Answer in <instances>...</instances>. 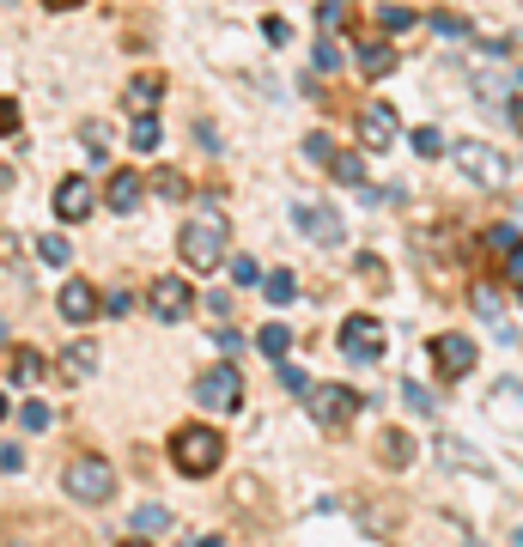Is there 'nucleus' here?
<instances>
[{"mask_svg":"<svg viewBox=\"0 0 523 547\" xmlns=\"http://www.w3.org/2000/svg\"><path fill=\"white\" fill-rule=\"evenodd\" d=\"M438 456L451 462V468H475V475H487V456H475V450H463L457 438H438Z\"/></svg>","mask_w":523,"mask_h":547,"instance_id":"obj_19","label":"nucleus"},{"mask_svg":"<svg viewBox=\"0 0 523 547\" xmlns=\"http://www.w3.org/2000/svg\"><path fill=\"white\" fill-rule=\"evenodd\" d=\"M432 365H438V377H469L475 371V341L469 335H438L432 341Z\"/></svg>","mask_w":523,"mask_h":547,"instance_id":"obj_10","label":"nucleus"},{"mask_svg":"<svg viewBox=\"0 0 523 547\" xmlns=\"http://www.w3.org/2000/svg\"><path fill=\"white\" fill-rule=\"evenodd\" d=\"M414 152H420V159H438V152H444V134H438V128H414Z\"/></svg>","mask_w":523,"mask_h":547,"instance_id":"obj_28","label":"nucleus"},{"mask_svg":"<svg viewBox=\"0 0 523 547\" xmlns=\"http://www.w3.org/2000/svg\"><path fill=\"white\" fill-rule=\"evenodd\" d=\"M390 67H396V49L390 43H365L359 49V73H365V80H384Z\"/></svg>","mask_w":523,"mask_h":547,"instance_id":"obj_17","label":"nucleus"},{"mask_svg":"<svg viewBox=\"0 0 523 547\" xmlns=\"http://www.w3.org/2000/svg\"><path fill=\"white\" fill-rule=\"evenodd\" d=\"M165 98V73H140V80H128V104L134 110H153Z\"/></svg>","mask_w":523,"mask_h":547,"instance_id":"obj_16","label":"nucleus"},{"mask_svg":"<svg viewBox=\"0 0 523 547\" xmlns=\"http://www.w3.org/2000/svg\"><path fill=\"white\" fill-rule=\"evenodd\" d=\"M19 122H25L19 104H13V98H0V134H19Z\"/></svg>","mask_w":523,"mask_h":547,"instance_id":"obj_42","label":"nucleus"},{"mask_svg":"<svg viewBox=\"0 0 523 547\" xmlns=\"http://www.w3.org/2000/svg\"><path fill=\"white\" fill-rule=\"evenodd\" d=\"M61 481H67V493L80 499V505H110V493H116V468H110L104 456H73Z\"/></svg>","mask_w":523,"mask_h":547,"instance_id":"obj_4","label":"nucleus"},{"mask_svg":"<svg viewBox=\"0 0 523 547\" xmlns=\"http://www.w3.org/2000/svg\"><path fill=\"white\" fill-rule=\"evenodd\" d=\"M341 13H347L341 0H323V7H317V25H323V31H335V25H341Z\"/></svg>","mask_w":523,"mask_h":547,"instance_id":"obj_43","label":"nucleus"},{"mask_svg":"<svg viewBox=\"0 0 523 547\" xmlns=\"http://www.w3.org/2000/svg\"><path fill=\"white\" fill-rule=\"evenodd\" d=\"M384 462L390 468H408L414 462V438L408 432H384Z\"/></svg>","mask_w":523,"mask_h":547,"instance_id":"obj_25","label":"nucleus"},{"mask_svg":"<svg viewBox=\"0 0 523 547\" xmlns=\"http://www.w3.org/2000/svg\"><path fill=\"white\" fill-rule=\"evenodd\" d=\"M262 37H268V43H274V49H280V43H286V37H292V31H286V19H262Z\"/></svg>","mask_w":523,"mask_h":547,"instance_id":"obj_45","label":"nucleus"},{"mask_svg":"<svg viewBox=\"0 0 523 547\" xmlns=\"http://www.w3.org/2000/svg\"><path fill=\"white\" fill-rule=\"evenodd\" d=\"M37 377H43V359H37L31 347H19V353H13V383H37Z\"/></svg>","mask_w":523,"mask_h":547,"instance_id":"obj_26","label":"nucleus"},{"mask_svg":"<svg viewBox=\"0 0 523 547\" xmlns=\"http://www.w3.org/2000/svg\"><path fill=\"white\" fill-rule=\"evenodd\" d=\"M359 140H365L371 152H384V146L396 140V110H390V104H371V110H359Z\"/></svg>","mask_w":523,"mask_h":547,"instance_id":"obj_14","label":"nucleus"},{"mask_svg":"<svg viewBox=\"0 0 523 547\" xmlns=\"http://www.w3.org/2000/svg\"><path fill=\"white\" fill-rule=\"evenodd\" d=\"M134 304H140V298H134V292L122 286V292H110V298H104V317H128V310H134Z\"/></svg>","mask_w":523,"mask_h":547,"instance_id":"obj_34","label":"nucleus"},{"mask_svg":"<svg viewBox=\"0 0 523 547\" xmlns=\"http://www.w3.org/2000/svg\"><path fill=\"white\" fill-rule=\"evenodd\" d=\"M226 244H232V231L219 213H195L183 231H177V250H183V268L195 274H213L219 262H226Z\"/></svg>","mask_w":523,"mask_h":547,"instance_id":"obj_1","label":"nucleus"},{"mask_svg":"<svg viewBox=\"0 0 523 547\" xmlns=\"http://www.w3.org/2000/svg\"><path fill=\"white\" fill-rule=\"evenodd\" d=\"M37 256H43L49 268H67V256H73V250H67V238H43V244H37Z\"/></svg>","mask_w":523,"mask_h":547,"instance_id":"obj_31","label":"nucleus"},{"mask_svg":"<svg viewBox=\"0 0 523 547\" xmlns=\"http://www.w3.org/2000/svg\"><path fill=\"white\" fill-rule=\"evenodd\" d=\"M487 420L511 438H523V383L517 377H499L493 383V396H487Z\"/></svg>","mask_w":523,"mask_h":547,"instance_id":"obj_7","label":"nucleus"},{"mask_svg":"<svg viewBox=\"0 0 523 547\" xmlns=\"http://www.w3.org/2000/svg\"><path fill=\"white\" fill-rule=\"evenodd\" d=\"M55 310H61L67 323H92V317H104V298H98V286H86V280H67L61 298H55Z\"/></svg>","mask_w":523,"mask_h":547,"instance_id":"obj_12","label":"nucleus"},{"mask_svg":"<svg viewBox=\"0 0 523 547\" xmlns=\"http://www.w3.org/2000/svg\"><path fill=\"white\" fill-rule=\"evenodd\" d=\"M128 140H134V152H153V146H159V116H153V110H140L134 128H128Z\"/></svg>","mask_w":523,"mask_h":547,"instance_id":"obj_22","label":"nucleus"},{"mask_svg":"<svg viewBox=\"0 0 523 547\" xmlns=\"http://www.w3.org/2000/svg\"><path fill=\"white\" fill-rule=\"evenodd\" d=\"M517 547H523V529H517Z\"/></svg>","mask_w":523,"mask_h":547,"instance_id":"obj_49","label":"nucleus"},{"mask_svg":"<svg viewBox=\"0 0 523 547\" xmlns=\"http://www.w3.org/2000/svg\"><path fill=\"white\" fill-rule=\"evenodd\" d=\"M153 189H159V195H171V201H177V195H189L183 171H153Z\"/></svg>","mask_w":523,"mask_h":547,"instance_id":"obj_30","label":"nucleus"},{"mask_svg":"<svg viewBox=\"0 0 523 547\" xmlns=\"http://www.w3.org/2000/svg\"><path fill=\"white\" fill-rule=\"evenodd\" d=\"M280 383H286V389H298V396H311V383H305V371H298V365H286V359H280Z\"/></svg>","mask_w":523,"mask_h":547,"instance_id":"obj_40","label":"nucleus"},{"mask_svg":"<svg viewBox=\"0 0 523 547\" xmlns=\"http://www.w3.org/2000/svg\"><path fill=\"white\" fill-rule=\"evenodd\" d=\"M232 280H238V286H256V280H262V268H256L250 256H238V262H232Z\"/></svg>","mask_w":523,"mask_h":547,"instance_id":"obj_41","label":"nucleus"},{"mask_svg":"<svg viewBox=\"0 0 523 547\" xmlns=\"http://www.w3.org/2000/svg\"><path fill=\"white\" fill-rule=\"evenodd\" d=\"M7 408H13V402H7V396H0V420H7Z\"/></svg>","mask_w":523,"mask_h":547,"instance_id":"obj_48","label":"nucleus"},{"mask_svg":"<svg viewBox=\"0 0 523 547\" xmlns=\"http://www.w3.org/2000/svg\"><path fill=\"white\" fill-rule=\"evenodd\" d=\"M49 13H73V7H86V0H43Z\"/></svg>","mask_w":523,"mask_h":547,"instance_id":"obj_47","label":"nucleus"},{"mask_svg":"<svg viewBox=\"0 0 523 547\" xmlns=\"http://www.w3.org/2000/svg\"><path fill=\"white\" fill-rule=\"evenodd\" d=\"M146 310H153L159 323H183L189 310H195V292H189V286H183V280L171 274V280H159L153 292H146Z\"/></svg>","mask_w":523,"mask_h":547,"instance_id":"obj_9","label":"nucleus"},{"mask_svg":"<svg viewBox=\"0 0 523 547\" xmlns=\"http://www.w3.org/2000/svg\"><path fill=\"white\" fill-rule=\"evenodd\" d=\"M140 195H146V183H140L134 171H116V177H110V189H104V201H110L116 213H134V207H140Z\"/></svg>","mask_w":523,"mask_h":547,"instance_id":"obj_15","label":"nucleus"},{"mask_svg":"<svg viewBox=\"0 0 523 547\" xmlns=\"http://www.w3.org/2000/svg\"><path fill=\"white\" fill-rule=\"evenodd\" d=\"M329 152H335L329 134H311V140H305V159H311V165H329Z\"/></svg>","mask_w":523,"mask_h":547,"instance_id":"obj_33","label":"nucleus"},{"mask_svg":"<svg viewBox=\"0 0 523 547\" xmlns=\"http://www.w3.org/2000/svg\"><path fill=\"white\" fill-rule=\"evenodd\" d=\"M19 420H25V432H43V426H49V408H43V402H25Z\"/></svg>","mask_w":523,"mask_h":547,"instance_id":"obj_36","label":"nucleus"},{"mask_svg":"<svg viewBox=\"0 0 523 547\" xmlns=\"http://www.w3.org/2000/svg\"><path fill=\"white\" fill-rule=\"evenodd\" d=\"M92 207H98V195H92V183H86V177H61V183H55V219H67V225H73V219H86Z\"/></svg>","mask_w":523,"mask_h":547,"instance_id":"obj_13","label":"nucleus"},{"mask_svg":"<svg viewBox=\"0 0 523 547\" xmlns=\"http://www.w3.org/2000/svg\"><path fill=\"white\" fill-rule=\"evenodd\" d=\"M408 25H414L408 7H384V31H408Z\"/></svg>","mask_w":523,"mask_h":547,"instance_id":"obj_44","label":"nucleus"},{"mask_svg":"<svg viewBox=\"0 0 523 547\" xmlns=\"http://www.w3.org/2000/svg\"><path fill=\"white\" fill-rule=\"evenodd\" d=\"M92 365H98V347H92V341H73V347L61 353V371H67V377H86Z\"/></svg>","mask_w":523,"mask_h":547,"instance_id":"obj_18","label":"nucleus"},{"mask_svg":"<svg viewBox=\"0 0 523 547\" xmlns=\"http://www.w3.org/2000/svg\"><path fill=\"white\" fill-rule=\"evenodd\" d=\"M171 529V511L165 505H140L134 511V535H165Z\"/></svg>","mask_w":523,"mask_h":547,"instance_id":"obj_24","label":"nucleus"},{"mask_svg":"<svg viewBox=\"0 0 523 547\" xmlns=\"http://www.w3.org/2000/svg\"><path fill=\"white\" fill-rule=\"evenodd\" d=\"M219 462H226V438H219L213 426H177V438H171V468L177 475L207 481Z\"/></svg>","mask_w":523,"mask_h":547,"instance_id":"obj_2","label":"nucleus"},{"mask_svg":"<svg viewBox=\"0 0 523 547\" xmlns=\"http://www.w3.org/2000/svg\"><path fill=\"white\" fill-rule=\"evenodd\" d=\"M329 177L335 183H365V159L359 152H329Z\"/></svg>","mask_w":523,"mask_h":547,"instance_id":"obj_21","label":"nucleus"},{"mask_svg":"<svg viewBox=\"0 0 523 547\" xmlns=\"http://www.w3.org/2000/svg\"><path fill=\"white\" fill-rule=\"evenodd\" d=\"M341 353H347L353 365H371V359L384 353V323L365 317V310H353V317L341 323Z\"/></svg>","mask_w":523,"mask_h":547,"instance_id":"obj_6","label":"nucleus"},{"mask_svg":"<svg viewBox=\"0 0 523 547\" xmlns=\"http://www.w3.org/2000/svg\"><path fill=\"white\" fill-rule=\"evenodd\" d=\"M402 402H408L414 414H432V389H420V383H402Z\"/></svg>","mask_w":523,"mask_h":547,"instance_id":"obj_32","label":"nucleus"},{"mask_svg":"<svg viewBox=\"0 0 523 547\" xmlns=\"http://www.w3.org/2000/svg\"><path fill=\"white\" fill-rule=\"evenodd\" d=\"M511 244H517V225H493V231H487V250H499V256H505Z\"/></svg>","mask_w":523,"mask_h":547,"instance_id":"obj_37","label":"nucleus"},{"mask_svg":"<svg viewBox=\"0 0 523 547\" xmlns=\"http://www.w3.org/2000/svg\"><path fill=\"white\" fill-rule=\"evenodd\" d=\"M311 414L323 426H347L359 414V396H353V389H341V383H323V389H311Z\"/></svg>","mask_w":523,"mask_h":547,"instance_id":"obj_11","label":"nucleus"},{"mask_svg":"<svg viewBox=\"0 0 523 547\" xmlns=\"http://www.w3.org/2000/svg\"><path fill=\"white\" fill-rule=\"evenodd\" d=\"M195 402H201L207 414H238V408H244V371H238L232 359L207 365V371L195 377Z\"/></svg>","mask_w":523,"mask_h":547,"instance_id":"obj_3","label":"nucleus"},{"mask_svg":"<svg viewBox=\"0 0 523 547\" xmlns=\"http://www.w3.org/2000/svg\"><path fill=\"white\" fill-rule=\"evenodd\" d=\"M80 134H86V146H92V159H104V146H110V128H104V122H86Z\"/></svg>","mask_w":523,"mask_h":547,"instance_id":"obj_35","label":"nucleus"},{"mask_svg":"<svg viewBox=\"0 0 523 547\" xmlns=\"http://www.w3.org/2000/svg\"><path fill=\"white\" fill-rule=\"evenodd\" d=\"M457 165H463V177H475L481 189H505L511 183V159L499 146H487V140H463L457 146Z\"/></svg>","mask_w":523,"mask_h":547,"instance_id":"obj_5","label":"nucleus"},{"mask_svg":"<svg viewBox=\"0 0 523 547\" xmlns=\"http://www.w3.org/2000/svg\"><path fill=\"white\" fill-rule=\"evenodd\" d=\"M256 347H262V353H268V359H274V365H280V359H286V353H292V329H286V323H268V329H262V335H256Z\"/></svg>","mask_w":523,"mask_h":547,"instance_id":"obj_20","label":"nucleus"},{"mask_svg":"<svg viewBox=\"0 0 523 547\" xmlns=\"http://www.w3.org/2000/svg\"><path fill=\"white\" fill-rule=\"evenodd\" d=\"M262 292H268V304L280 310V304H292V292H298V280H292V268H274L268 280H262Z\"/></svg>","mask_w":523,"mask_h":547,"instance_id":"obj_23","label":"nucleus"},{"mask_svg":"<svg viewBox=\"0 0 523 547\" xmlns=\"http://www.w3.org/2000/svg\"><path fill=\"white\" fill-rule=\"evenodd\" d=\"M505 274H511V280H523V238L505 250Z\"/></svg>","mask_w":523,"mask_h":547,"instance_id":"obj_46","label":"nucleus"},{"mask_svg":"<svg viewBox=\"0 0 523 547\" xmlns=\"http://www.w3.org/2000/svg\"><path fill=\"white\" fill-rule=\"evenodd\" d=\"M292 219H298V231H305L311 244H341V238H347V225H341V213H335V207L292 201Z\"/></svg>","mask_w":523,"mask_h":547,"instance_id":"obj_8","label":"nucleus"},{"mask_svg":"<svg viewBox=\"0 0 523 547\" xmlns=\"http://www.w3.org/2000/svg\"><path fill=\"white\" fill-rule=\"evenodd\" d=\"M432 31H444V37H469V25H463L457 13H432Z\"/></svg>","mask_w":523,"mask_h":547,"instance_id":"obj_38","label":"nucleus"},{"mask_svg":"<svg viewBox=\"0 0 523 547\" xmlns=\"http://www.w3.org/2000/svg\"><path fill=\"white\" fill-rule=\"evenodd\" d=\"M25 468V450L19 444H0V475H19Z\"/></svg>","mask_w":523,"mask_h":547,"instance_id":"obj_39","label":"nucleus"},{"mask_svg":"<svg viewBox=\"0 0 523 547\" xmlns=\"http://www.w3.org/2000/svg\"><path fill=\"white\" fill-rule=\"evenodd\" d=\"M0 183H7V171H0Z\"/></svg>","mask_w":523,"mask_h":547,"instance_id":"obj_50","label":"nucleus"},{"mask_svg":"<svg viewBox=\"0 0 523 547\" xmlns=\"http://www.w3.org/2000/svg\"><path fill=\"white\" fill-rule=\"evenodd\" d=\"M311 61H317V73H335V67H341V43H335V37H317V55H311Z\"/></svg>","mask_w":523,"mask_h":547,"instance_id":"obj_27","label":"nucleus"},{"mask_svg":"<svg viewBox=\"0 0 523 547\" xmlns=\"http://www.w3.org/2000/svg\"><path fill=\"white\" fill-rule=\"evenodd\" d=\"M475 310H481V317H493V323H499V310H505L499 286H475Z\"/></svg>","mask_w":523,"mask_h":547,"instance_id":"obj_29","label":"nucleus"}]
</instances>
